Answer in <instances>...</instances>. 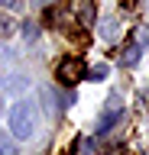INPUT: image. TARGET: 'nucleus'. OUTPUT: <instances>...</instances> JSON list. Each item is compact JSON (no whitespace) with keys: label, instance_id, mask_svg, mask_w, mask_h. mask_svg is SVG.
<instances>
[{"label":"nucleus","instance_id":"f257e3e1","mask_svg":"<svg viewBox=\"0 0 149 155\" xmlns=\"http://www.w3.org/2000/svg\"><path fill=\"white\" fill-rule=\"evenodd\" d=\"M36 126H39V107L26 97L16 100L10 107V136L13 139H29L36 133Z\"/></svg>","mask_w":149,"mask_h":155},{"label":"nucleus","instance_id":"f03ea898","mask_svg":"<svg viewBox=\"0 0 149 155\" xmlns=\"http://www.w3.org/2000/svg\"><path fill=\"white\" fill-rule=\"evenodd\" d=\"M120 116H123V100H120L117 94L107 97V107H104V113L97 116V126H94V133H107L110 126L120 123Z\"/></svg>","mask_w":149,"mask_h":155},{"label":"nucleus","instance_id":"7ed1b4c3","mask_svg":"<svg viewBox=\"0 0 149 155\" xmlns=\"http://www.w3.org/2000/svg\"><path fill=\"white\" fill-rule=\"evenodd\" d=\"M81 78H84V61H81V58H65V61L59 65V81L65 87L78 84Z\"/></svg>","mask_w":149,"mask_h":155},{"label":"nucleus","instance_id":"20e7f679","mask_svg":"<svg viewBox=\"0 0 149 155\" xmlns=\"http://www.w3.org/2000/svg\"><path fill=\"white\" fill-rule=\"evenodd\" d=\"M0 155H16V139L0 129Z\"/></svg>","mask_w":149,"mask_h":155},{"label":"nucleus","instance_id":"39448f33","mask_svg":"<svg viewBox=\"0 0 149 155\" xmlns=\"http://www.w3.org/2000/svg\"><path fill=\"white\" fill-rule=\"evenodd\" d=\"M75 10L81 13V23H84V26H91V23H94V10H91L88 0H75Z\"/></svg>","mask_w":149,"mask_h":155},{"label":"nucleus","instance_id":"423d86ee","mask_svg":"<svg viewBox=\"0 0 149 155\" xmlns=\"http://www.w3.org/2000/svg\"><path fill=\"white\" fill-rule=\"evenodd\" d=\"M139 52H143V48H139L136 42H130V45L123 48V55H120V61H123V65H136V61H139Z\"/></svg>","mask_w":149,"mask_h":155},{"label":"nucleus","instance_id":"0eeeda50","mask_svg":"<svg viewBox=\"0 0 149 155\" xmlns=\"http://www.w3.org/2000/svg\"><path fill=\"white\" fill-rule=\"evenodd\" d=\"M84 74H88L91 81H104V78L110 74V68L107 65H94V68H84Z\"/></svg>","mask_w":149,"mask_h":155},{"label":"nucleus","instance_id":"6e6552de","mask_svg":"<svg viewBox=\"0 0 149 155\" xmlns=\"http://www.w3.org/2000/svg\"><path fill=\"white\" fill-rule=\"evenodd\" d=\"M100 36H104V39H117L120 36V23H117V19H107L104 29H100Z\"/></svg>","mask_w":149,"mask_h":155},{"label":"nucleus","instance_id":"1a4fd4ad","mask_svg":"<svg viewBox=\"0 0 149 155\" xmlns=\"http://www.w3.org/2000/svg\"><path fill=\"white\" fill-rule=\"evenodd\" d=\"M26 84H29V81H26V78H23V74H13V81H7V91H10V94H13V91H23V87H26Z\"/></svg>","mask_w":149,"mask_h":155},{"label":"nucleus","instance_id":"9d476101","mask_svg":"<svg viewBox=\"0 0 149 155\" xmlns=\"http://www.w3.org/2000/svg\"><path fill=\"white\" fill-rule=\"evenodd\" d=\"M0 36H13V23L7 16H0Z\"/></svg>","mask_w":149,"mask_h":155},{"label":"nucleus","instance_id":"9b49d317","mask_svg":"<svg viewBox=\"0 0 149 155\" xmlns=\"http://www.w3.org/2000/svg\"><path fill=\"white\" fill-rule=\"evenodd\" d=\"M3 10H23V0H0Z\"/></svg>","mask_w":149,"mask_h":155},{"label":"nucleus","instance_id":"f8f14e48","mask_svg":"<svg viewBox=\"0 0 149 155\" xmlns=\"http://www.w3.org/2000/svg\"><path fill=\"white\" fill-rule=\"evenodd\" d=\"M146 42H149V29L143 26V29H139V32H136V45L143 48V45H146Z\"/></svg>","mask_w":149,"mask_h":155},{"label":"nucleus","instance_id":"ddd939ff","mask_svg":"<svg viewBox=\"0 0 149 155\" xmlns=\"http://www.w3.org/2000/svg\"><path fill=\"white\" fill-rule=\"evenodd\" d=\"M23 32H26L29 39H36V23H26V26H23Z\"/></svg>","mask_w":149,"mask_h":155}]
</instances>
